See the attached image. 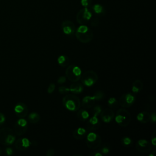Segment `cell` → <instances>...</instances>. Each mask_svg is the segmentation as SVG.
<instances>
[{
    "label": "cell",
    "instance_id": "cell-17",
    "mask_svg": "<svg viewBox=\"0 0 156 156\" xmlns=\"http://www.w3.org/2000/svg\"><path fill=\"white\" fill-rule=\"evenodd\" d=\"M136 119L141 123H147L151 120V114L147 111H143L138 113Z\"/></svg>",
    "mask_w": 156,
    "mask_h": 156
},
{
    "label": "cell",
    "instance_id": "cell-6",
    "mask_svg": "<svg viewBox=\"0 0 156 156\" xmlns=\"http://www.w3.org/2000/svg\"><path fill=\"white\" fill-rule=\"evenodd\" d=\"M93 17L92 11L90 7H83L80 9L77 13L76 21L80 24H86Z\"/></svg>",
    "mask_w": 156,
    "mask_h": 156
},
{
    "label": "cell",
    "instance_id": "cell-23",
    "mask_svg": "<svg viewBox=\"0 0 156 156\" xmlns=\"http://www.w3.org/2000/svg\"><path fill=\"white\" fill-rule=\"evenodd\" d=\"M57 62L60 66L62 67H65L69 65V58L66 55H61L58 57Z\"/></svg>",
    "mask_w": 156,
    "mask_h": 156
},
{
    "label": "cell",
    "instance_id": "cell-34",
    "mask_svg": "<svg viewBox=\"0 0 156 156\" xmlns=\"http://www.w3.org/2000/svg\"><path fill=\"white\" fill-rule=\"evenodd\" d=\"M66 81V77L65 76H62L59 77L57 80V82L58 84H63Z\"/></svg>",
    "mask_w": 156,
    "mask_h": 156
},
{
    "label": "cell",
    "instance_id": "cell-43",
    "mask_svg": "<svg viewBox=\"0 0 156 156\" xmlns=\"http://www.w3.org/2000/svg\"><path fill=\"white\" fill-rule=\"evenodd\" d=\"M2 149H1V148L0 147V155L2 154Z\"/></svg>",
    "mask_w": 156,
    "mask_h": 156
},
{
    "label": "cell",
    "instance_id": "cell-1",
    "mask_svg": "<svg viewBox=\"0 0 156 156\" xmlns=\"http://www.w3.org/2000/svg\"><path fill=\"white\" fill-rule=\"evenodd\" d=\"M75 35L76 38L82 43L90 42L93 38V32L87 25H80L76 29Z\"/></svg>",
    "mask_w": 156,
    "mask_h": 156
},
{
    "label": "cell",
    "instance_id": "cell-21",
    "mask_svg": "<svg viewBox=\"0 0 156 156\" xmlns=\"http://www.w3.org/2000/svg\"><path fill=\"white\" fill-rule=\"evenodd\" d=\"M27 129V126H24L20 125L16 122L14 125L13 132L16 135L21 136V135H23L26 132Z\"/></svg>",
    "mask_w": 156,
    "mask_h": 156
},
{
    "label": "cell",
    "instance_id": "cell-7",
    "mask_svg": "<svg viewBox=\"0 0 156 156\" xmlns=\"http://www.w3.org/2000/svg\"><path fill=\"white\" fill-rule=\"evenodd\" d=\"M86 138L87 146H88V147L91 149H95L99 147L101 144V138L98 134L96 133L95 132L90 131L86 135Z\"/></svg>",
    "mask_w": 156,
    "mask_h": 156
},
{
    "label": "cell",
    "instance_id": "cell-41",
    "mask_svg": "<svg viewBox=\"0 0 156 156\" xmlns=\"http://www.w3.org/2000/svg\"><path fill=\"white\" fill-rule=\"evenodd\" d=\"M90 155H93V156H102V154L99 151H96V152H94L93 153H91L90 154Z\"/></svg>",
    "mask_w": 156,
    "mask_h": 156
},
{
    "label": "cell",
    "instance_id": "cell-24",
    "mask_svg": "<svg viewBox=\"0 0 156 156\" xmlns=\"http://www.w3.org/2000/svg\"><path fill=\"white\" fill-rule=\"evenodd\" d=\"M77 118L81 121H85L89 118L88 112L84 109H80L77 112Z\"/></svg>",
    "mask_w": 156,
    "mask_h": 156
},
{
    "label": "cell",
    "instance_id": "cell-28",
    "mask_svg": "<svg viewBox=\"0 0 156 156\" xmlns=\"http://www.w3.org/2000/svg\"><path fill=\"white\" fill-rule=\"evenodd\" d=\"M96 101H99L101 99H102L104 98V93L102 91H97L94 93V94L93 95Z\"/></svg>",
    "mask_w": 156,
    "mask_h": 156
},
{
    "label": "cell",
    "instance_id": "cell-33",
    "mask_svg": "<svg viewBox=\"0 0 156 156\" xmlns=\"http://www.w3.org/2000/svg\"><path fill=\"white\" fill-rule=\"evenodd\" d=\"M55 85L54 83H50L48 87L47 92H48L49 94L52 93L53 91H54V90H55Z\"/></svg>",
    "mask_w": 156,
    "mask_h": 156
},
{
    "label": "cell",
    "instance_id": "cell-11",
    "mask_svg": "<svg viewBox=\"0 0 156 156\" xmlns=\"http://www.w3.org/2000/svg\"><path fill=\"white\" fill-rule=\"evenodd\" d=\"M136 149L140 152L147 153L151 151L152 144L149 141L145 139H140L136 142Z\"/></svg>",
    "mask_w": 156,
    "mask_h": 156
},
{
    "label": "cell",
    "instance_id": "cell-16",
    "mask_svg": "<svg viewBox=\"0 0 156 156\" xmlns=\"http://www.w3.org/2000/svg\"><path fill=\"white\" fill-rule=\"evenodd\" d=\"M95 102L96 100L93 96H86L82 99V105L85 108H90L94 105Z\"/></svg>",
    "mask_w": 156,
    "mask_h": 156
},
{
    "label": "cell",
    "instance_id": "cell-18",
    "mask_svg": "<svg viewBox=\"0 0 156 156\" xmlns=\"http://www.w3.org/2000/svg\"><path fill=\"white\" fill-rule=\"evenodd\" d=\"M91 10L94 13L99 16H104L106 13L104 7L102 4L98 3L93 4L91 6Z\"/></svg>",
    "mask_w": 156,
    "mask_h": 156
},
{
    "label": "cell",
    "instance_id": "cell-40",
    "mask_svg": "<svg viewBox=\"0 0 156 156\" xmlns=\"http://www.w3.org/2000/svg\"><path fill=\"white\" fill-rule=\"evenodd\" d=\"M152 121V122L153 123H155L156 121V115H155V112H153L151 114V120Z\"/></svg>",
    "mask_w": 156,
    "mask_h": 156
},
{
    "label": "cell",
    "instance_id": "cell-36",
    "mask_svg": "<svg viewBox=\"0 0 156 156\" xmlns=\"http://www.w3.org/2000/svg\"><path fill=\"white\" fill-rule=\"evenodd\" d=\"M151 144L154 146H155L156 145V136H155V131L154 132V133L152 135L151 137Z\"/></svg>",
    "mask_w": 156,
    "mask_h": 156
},
{
    "label": "cell",
    "instance_id": "cell-31",
    "mask_svg": "<svg viewBox=\"0 0 156 156\" xmlns=\"http://www.w3.org/2000/svg\"><path fill=\"white\" fill-rule=\"evenodd\" d=\"M101 111H102V108H101V107L100 105L95 106L93 109V115L96 116H98V115H99Z\"/></svg>",
    "mask_w": 156,
    "mask_h": 156
},
{
    "label": "cell",
    "instance_id": "cell-12",
    "mask_svg": "<svg viewBox=\"0 0 156 156\" xmlns=\"http://www.w3.org/2000/svg\"><path fill=\"white\" fill-rule=\"evenodd\" d=\"M14 111L19 118H24L27 115L28 108L24 103L18 102L15 105Z\"/></svg>",
    "mask_w": 156,
    "mask_h": 156
},
{
    "label": "cell",
    "instance_id": "cell-25",
    "mask_svg": "<svg viewBox=\"0 0 156 156\" xmlns=\"http://www.w3.org/2000/svg\"><path fill=\"white\" fill-rule=\"evenodd\" d=\"M40 119V116L37 112H31L28 116V119L31 123H37L39 121Z\"/></svg>",
    "mask_w": 156,
    "mask_h": 156
},
{
    "label": "cell",
    "instance_id": "cell-9",
    "mask_svg": "<svg viewBox=\"0 0 156 156\" xmlns=\"http://www.w3.org/2000/svg\"><path fill=\"white\" fill-rule=\"evenodd\" d=\"M135 101V97L130 93L123 94L119 98V105L124 108H128L132 106Z\"/></svg>",
    "mask_w": 156,
    "mask_h": 156
},
{
    "label": "cell",
    "instance_id": "cell-38",
    "mask_svg": "<svg viewBox=\"0 0 156 156\" xmlns=\"http://www.w3.org/2000/svg\"><path fill=\"white\" fill-rule=\"evenodd\" d=\"M5 121V115L2 113L0 112V125H2V124H4Z\"/></svg>",
    "mask_w": 156,
    "mask_h": 156
},
{
    "label": "cell",
    "instance_id": "cell-27",
    "mask_svg": "<svg viewBox=\"0 0 156 156\" xmlns=\"http://www.w3.org/2000/svg\"><path fill=\"white\" fill-rule=\"evenodd\" d=\"M121 143L124 146L129 147L132 144V140L129 136H124L121 139Z\"/></svg>",
    "mask_w": 156,
    "mask_h": 156
},
{
    "label": "cell",
    "instance_id": "cell-4",
    "mask_svg": "<svg viewBox=\"0 0 156 156\" xmlns=\"http://www.w3.org/2000/svg\"><path fill=\"white\" fill-rule=\"evenodd\" d=\"M130 113L124 108H119L117 110L115 116V121L121 127L127 126L131 121Z\"/></svg>",
    "mask_w": 156,
    "mask_h": 156
},
{
    "label": "cell",
    "instance_id": "cell-2",
    "mask_svg": "<svg viewBox=\"0 0 156 156\" xmlns=\"http://www.w3.org/2000/svg\"><path fill=\"white\" fill-rule=\"evenodd\" d=\"M62 102L65 107L69 111H77L80 107V101L74 94H66Z\"/></svg>",
    "mask_w": 156,
    "mask_h": 156
},
{
    "label": "cell",
    "instance_id": "cell-42",
    "mask_svg": "<svg viewBox=\"0 0 156 156\" xmlns=\"http://www.w3.org/2000/svg\"><path fill=\"white\" fill-rule=\"evenodd\" d=\"M155 154H156V151H154L151 154H149V156H155Z\"/></svg>",
    "mask_w": 156,
    "mask_h": 156
},
{
    "label": "cell",
    "instance_id": "cell-37",
    "mask_svg": "<svg viewBox=\"0 0 156 156\" xmlns=\"http://www.w3.org/2000/svg\"><path fill=\"white\" fill-rule=\"evenodd\" d=\"M5 153L7 155H11L13 154V151L11 147H7L5 148Z\"/></svg>",
    "mask_w": 156,
    "mask_h": 156
},
{
    "label": "cell",
    "instance_id": "cell-10",
    "mask_svg": "<svg viewBox=\"0 0 156 156\" xmlns=\"http://www.w3.org/2000/svg\"><path fill=\"white\" fill-rule=\"evenodd\" d=\"M61 28L63 32L66 35H72L75 33V24L70 20L63 21L61 24Z\"/></svg>",
    "mask_w": 156,
    "mask_h": 156
},
{
    "label": "cell",
    "instance_id": "cell-19",
    "mask_svg": "<svg viewBox=\"0 0 156 156\" xmlns=\"http://www.w3.org/2000/svg\"><path fill=\"white\" fill-rule=\"evenodd\" d=\"M69 91H71L73 94H80L83 91V86L80 83H77L75 82L73 83L69 87Z\"/></svg>",
    "mask_w": 156,
    "mask_h": 156
},
{
    "label": "cell",
    "instance_id": "cell-39",
    "mask_svg": "<svg viewBox=\"0 0 156 156\" xmlns=\"http://www.w3.org/2000/svg\"><path fill=\"white\" fill-rule=\"evenodd\" d=\"M55 154V151L52 149H49L46 151V156H52Z\"/></svg>",
    "mask_w": 156,
    "mask_h": 156
},
{
    "label": "cell",
    "instance_id": "cell-8",
    "mask_svg": "<svg viewBox=\"0 0 156 156\" xmlns=\"http://www.w3.org/2000/svg\"><path fill=\"white\" fill-rule=\"evenodd\" d=\"M80 79L82 84L87 87H91L97 82L98 76L96 73L94 71L88 70L81 75Z\"/></svg>",
    "mask_w": 156,
    "mask_h": 156
},
{
    "label": "cell",
    "instance_id": "cell-13",
    "mask_svg": "<svg viewBox=\"0 0 156 156\" xmlns=\"http://www.w3.org/2000/svg\"><path fill=\"white\" fill-rule=\"evenodd\" d=\"M100 125L101 124L98 116L93 115L87 122L86 127L89 131H95L99 128Z\"/></svg>",
    "mask_w": 156,
    "mask_h": 156
},
{
    "label": "cell",
    "instance_id": "cell-5",
    "mask_svg": "<svg viewBox=\"0 0 156 156\" xmlns=\"http://www.w3.org/2000/svg\"><path fill=\"white\" fill-rule=\"evenodd\" d=\"M66 78L73 82H77L81 77L82 71L80 68L74 65H70L68 66L65 71Z\"/></svg>",
    "mask_w": 156,
    "mask_h": 156
},
{
    "label": "cell",
    "instance_id": "cell-15",
    "mask_svg": "<svg viewBox=\"0 0 156 156\" xmlns=\"http://www.w3.org/2000/svg\"><path fill=\"white\" fill-rule=\"evenodd\" d=\"M99 115L102 121L105 123L110 122L114 118V113L113 110L109 108H105L102 110Z\"/></svg>",
    "mask_w": 156,
    "mask_h": 156
},
{
    "label": "cell",
    "instance_id": "cell-22",
    "mask_svg": "<svg viewBox=\"0 0 156 156\" xmlns=\"http://www.w3.org/2000/svg\"><path fill=\"white\" fill-rule=\"evenodd\" d=\"M143 82L140 80H135L132 85V91L134 93H138L143 89Z\"/></svg>",
    "mask_w": 156,
    "mask_h": 156
},
{
    "label": "cell",
    "instance_id": "cell-30",
    "mask_svg": "<svg viewBox=\"0 0 156 156\" xmlns=\"http://www.w3.org/2000/svg\"><path fill=\"white\" fill-rule=\"evenodd\" d=\"M69 91V88L66 87L62 86L58 88V92L61 94H66L68 93Z\"/></svg>",
    "mask_w": 156,
    "mask_h": 156
},
{
    "label": "cell",
    "instance_id": "cell-20",
    "mask_svg": "<svg viewBox=\"0 0 156 156\" xmlns=\"http://www.w3.org/2000/svg\"><path fill=\"white\" fill-rule=\"evenodd\" d=\"M87 132V130L85 128L80 127L73 132V136L76 140H82L86 136Z\"/></svg>",
    "mask_w": 156,
    "mask_h": 156
},
{
    "label": "cell",
    "instance_id": "cell-26",
    "mask_svg": "<svg viewBox=\"0 0 156 156\" xmlns=\"http://www.w3.org/2000/svg\"><path fill=\"white\" fill-rule=\"evenodd\" d=\"M108 105L110 108H116L119 105L118 101L114 97L110 98L108 100Z\"/></svg>",
    "mask_w": 156,
    "mask_h": 156
},
{
    "label": "cell",
    "instance_id": "cell-14",
    "mask_svg": "<svg viewBox=\"0 0 156 156\" xmlns=\"http://www.w3.org/2000/svg\"><path fill=\"white\" fill-rule=\"evenodd\" d=\"M31 144V142L27 138H22L18 139L15 143L16 149L19 151H24L28 148Z\"/></svg>",
    "mask_w": 156,
    "mask_h": 156
},
{
    "label": "cell",
    "instance_id": "cell-32",
    "mask_svg": "<svg viewBox=\"0 0 156 156\" xmlns=\"http://www.w3.org/2000/svg\"><path fill=\"white\" fill-rule=\"evenodd\" d=\"M90 20H91V25L93 27H96L99 24V20L97 17H94V18L92 17Z\"/></svg>",
    "mask_w": 156,
    "mask_h": 156
},
{
    "label": "cell",
    "instance_id": "cell-29",
    "mask_svg": "<svg viewBox=\"0 0 156 156\" xmlns=\"http://www.w3.org/2000/svg\"><path fill=\"white\" fill-rule=\"evenodd\" d=\"M80 4L83 7H90L92 4V0H80Z\"/></svg>",
    "mask_w": 156,
    "mask_h": 156
},
{
    "label": "cell",
    "instance_id": "cell-3",
    "mask_svg": "<svg viewBox=\"0 0 156 156\" xmlns=\"http://www.w3.org/2000/svg\"><path fill=\"white\" fill-rule=\"evenodd\" d=\"M15 133L9 127H3L0 129V143L5 146L12 145L16 140Z\"/></svg>",
    "mask_w": 156,
    "mask_h": 156
},
{
    "label": "cell",
    "instance_id": "cell-35",
    "mask_svg": "<svg viewBox=\"0 0 156 156\" xmlns=\"http://www.w3.org/2000/svg\"><path fill=\"white\" fill-rule=\"evenodd\" d=\"M109 151L110 149L107 146H103L99 150V152H101V153L103 154H107L109 152Z\"/></svg>",
    "mask_w": 156,
    "mask_h": 156
}]
</instances>
